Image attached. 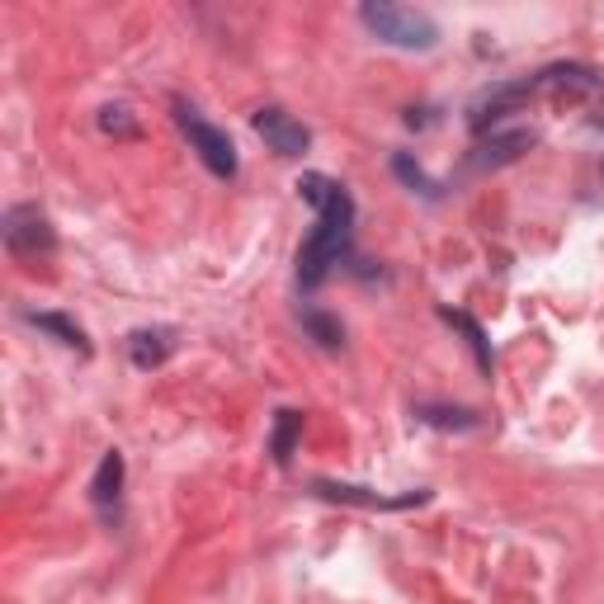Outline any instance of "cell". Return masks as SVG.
Returning <instances> with one entry per match:
<instances>
[{
  "mask_svg": "<svg viewBox=\"0 0 604 604\" xmlns=\"http://www.w3.org/2000/svg\"><path fill=\"white\" fill-rule=\"evenodd\" d=\"M170 350H175V331L170 326H142V331H133V341H128V354H133L137 368L166 364Z\"/></svg>",
  "mask_w": 604,
  "mask_h": 604,
  "instance_id": "30bf717a",
  "label": "cell"
},
{
  "mask_svg": "<svg viewBox=\"0 0 604 604\" xmlns=\"http://www.w3.org/2000/svg\"><path fill=\"white\" fill-rule=\"evenodd\" d=\"M298 194L316 208V227H312V237L302 241V251H298V283L312 293V289H322L326 274L350 256L354 199H350L345 185H335L331 175H316V170L302 175V180H298Z\"/></svg>",
  "mask_w": 604,
  "mask_h": 604,
  "instance_id": "6da1fadb",
  "label": "cell"
},
{
  "mask_svg": "<svg viewBox=\"0 0 604 604\" xmlns=\"http://www.w3.org/2000/svg\"><path fill=\"white\" fill-rule=\"evenodd\" d=\"M118 491H123V454L110 449V454L100 458L95 477H91V501H95L100 510H114V506H118Z\"/></svg>",
  "mask_w": 604,
  "mask_h": 604,
  "instance_id": "4fadbf2b",
  "label": "cell"
},
{
  "mask_svg": "<svg viewBox=\"0 0 604 604\" xmlns=\"http://www.w3.org/2000/svg\"><path fill=\"white\" fill-rule=\"evenodd\" d=\"M312 491L322 496V501H335V506H360V510H412L420 501H430V491H406V496H383L373 487H354V482H326V477H316Z\"/></svg>",
  "mask_w": 604,
  "mask_h": 604,
  "instance_id": "8992f818",
  "label": "cell"
},
{
  "mask_svg": "<svg viewBox=\"0 0 604 604\" xmlns=\"http://www.w3.org/2000/svg\"><path fill=\"white\" fill-rule=\"evenodd\" d=\"M534 142H539L534 128H496V133H482V142H477V152H472V166L477 170L510 166V162H520Z\"/></svg>",
  "mask_w": 604,
  "mask_h": 604,
  "instance_id": "9c48e42d",
  "label": "cell"
},
{
  "mask_svg": "<svg viewBox=\"0 0 604 604\" xmlns=\"http://www.w3.org/2000/svg\"><path fill=\"white\" fill-rule=\"evenodd\" d=\"M298 439H302V416H298V412H279V416H274V439H270V454H274L279 468L293 464Z\"/></svg>",
  "mask_w": 604,
  "mask_h": 604,
  "instance_id": "5bb4252c",
  "label": "cell"
},
{
  "mask_svg": "<svg viewBox=\"0 0 604 604\" xmlns=\"http://www.w3.org/2000/svg\"><path fill=\"white\" fill-rule=\"evenodd\" d=\"M360 24L387 48L402 52H430L439 43V24L425 10L412 6H393V0H364L360 6Z\"/></svg>",
  "mask_w": 604,
  "mask_h": 604,
  "instance_id": "7a4b0ae2",
  "label": "cell"
},
{
  "mask_svg": "<svg viewBox=\"0 0 604 604\" xmlns=\"http://www.w3.org/2000/svg\"><path fill=\"white\" fill-rule=\"evenodd\" d=\"M393 170H397V180H402L406 189L420 194V199H439V180H430V175H425V166L412 162V152H397V156H393Z\"/></svg>",
  "mask_w": 604,
  "mask_h": 604,
  "instance_id": "2e32d148",
  "label": "cell"
},
{
  "mask_svg": "<svg viewBox=\"0 0 604 604\" xmlns=\"http://www.w3.org/2000/svg\"><path fill=\"white\" fill-rule=\"evenodd\" d=\"M0 232H6L10 256H20V260H43L58 251V232H52L48 212L39 204H14L6 212V222H0Z\"/></svg>",
  "mask_w": 604,
  "mask_h": 604,
  "instance_id": "277c9868",
  "label": "cell"
},
{
  "mask_svg": "<svg viewBox=\"0 0 604 604\" xmlns=\"http://www.w3.org/2000/svg\"><path fill=\"white\" fill-rule=\"evenodd\" d=\"M595 123H600V128H604V110H600V118H595Z\"/></svg>",
  "mask_w": 604,
  "mask_h": 604,
  "instance_id": "d6986e66",
  "label": "cell"
},
{
  "mask_svg": "<svg viewBox=\"0 0 604 604\" xmlns=\"http://www.w3.org/2000/svg\"><path fill=\"white\" fill-rule=\"evenodd\" d=\"M534 95H566V100H585V95H600V71L585 66V62H553L543 66L534 81Z\"/></svg>",
  "mask_w": 604,
  "mask_h": 604,
  "instance_id": "ba28073f",
  "label": "cell"
},
{
  "mask_svg": "<svg viewBox=\"0 0 604 604\" xmlns=\"http://www.w3.org/2000/svg\"><path fill=\"white\" fill-rule=\"evenodd\" d=\"M175 123H180V133L189 137V152L199 156V162L218 175V180H232L237 175V147L232 137H227L222 128H212L208 118H199V110L185 100H175Z\"/></svg>",
  "mask_w": 604,
  "mask_h": 604,
  "instance_id": "3957f363",
  "label": "cell"
},
{
  "mask_svg": "<svg viewBox=\"0 0 604 604\" xmlns=\"http://www.w3.org/2000/svg\"><path fill=\"white\" fill-rule=\"evenodd\" d=\"M420 425H430V430H477L482 416L468 412V406H444V402H420L412 412Z\"/></svg>",
  "mask_w": 604,
  "mask_h": 604,
  "instance_id": "7c38bea8",
  "label": "cell"
},
{
  "mask_svg": "<svg viewBox=\"0 0 604 604\" xmlns=\"http://www.w3.org/2000/svg\"><path fill=\"white\" fill-rule=\"evenodd\" d=\"M439 316H444L449 326H458V331L468 335V345H472V354H477V364H482V373H491V345H487V331L477 326L468 312H454V308H439Z\"/></svg>",
  "mask_w": 604,
  "mask_h": 604,
  "instance_id": "e0dca14e",
  "label": "cell"
},
{
  "mask_svg": "<svg viewBox=\"0 0 604 604\" xmlns=\"http://www.w3.org/2000/svg\"><path fill=\"white\" fill-rule=\"evenodd\" d=\"M100 133H110V137H137V118L128 104H104L100 110Z\"/></svg>",
  "mask_w": 604,
  "mask_h": 604,
  "instance_id": "ac0fdd59",
  "label": "cell"
},
{
  "mask_svg": "<svg viewBox=\"0 0 604 604\" xmlns=\"http://www.w3.org/2000/svg\"><path fill=\"white\" fill-rule=\"evenodd\" d=\"M529 95H534V85H529V81H501V85H491V91H482L468 104L472 133H496L510 114H520V104Z\"/></svg>",
  "mask_w": 604,
  "mask_h": 604,
  "instance_id": "5b68a950",
  "label": "cell"
},
{
  "mask_svg": "<svg viewBox=\"0 0 604 604\" xmlns=\"http://www.w3.org/2000/svg\"><path fill=\"white\" fill-rule=\"evenodd\" d=\"M302 326H308V335L322 350H341L345 345V326L335 322L331 312H322V308H302Z\"/></svg>",
  "mask_w": 604,
  "mask_h": 604,
  "instance_id": "9a60e30c",
  "label": "cell"
},
{
  "mask_svg": "<svg viewBox=\"0 0 604 604\" xmlns=\"http://www.w3.org/2000/svg\"><path fill=\"white\" fill-rule=\"evenodd\" d=\"M251 128L264 137V147L279 152V156H302V152L312 147V133L302 128L289 110H279V104H264V110H256L251 114Z\"/></svg>",
  "mask_w": 604,
  "mask_h": 604,
  "instance_id": "52a82bcc",
  "label": "cell"
},
{
  "mask_svg": "<svg viewBox=\"0 0 604 604\" xmlns=\"http://www.w3.org/2000/svg\"><path fill=\"white\" fill-rule=\"evenodd\" d=\"M24 322L33 326V331H43V335H52L58 345H66V350H76V354H91V341H85V331L71 322V316H62V312H29Z\"/></svg>",
  "mask_w": 604,
  "mask_h": 604,
  "instance_id": "8fae6325",
  "label": "cell"
}]
</instances>
